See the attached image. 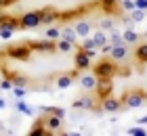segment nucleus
<instances>
[{
    "label": "nucleus",
    "mask_w": 147,
    "mask_h": 136,
    "mask_svg": "<svg viewBox=\"0 0 147 136\" xmlns=\"http://www.w3.org/2000/svg\"><path fill=\"white\" fill-rule=\"evenodd\" d=\"M120 100H122V111L124 109H137L147 100V90H143V88H130V90H126L120 96Z\"/></svg>",
    "instance_id": "f257e3e1"
},
{
    "label": "nucleus",
    "mask_w": 147,
    "mask_h": 136,
    "mask_svg": "<svg viewBox=\"0 0 147 136\" xmlns=\"http://www.w3.org/2000/svg\"><path fill=\"white\" fill-rule=\"evenodd\" d=\"M92 73L97 76V80H101V78H113L118 73V63L111 57H103V59H99L97 63L92 65Z\"/></svg>",
    "instance_id": "f03ea898"
},
{
    "label": "nucleus",
    "mask_w": 147,
    "mask_h": 136,
    "mask_svg": "<svg viewBox=\"0 0 147 136\" xmlns=\"http://www.w3.org/2000/svg\"><path fill=\"white\" fill-rule=\"evenodd\" d=\"M6 52V57H11V59H17V61H28L32 57V46L30 42H19V44H13L9 46V48H4Z\"/></svg>",
    "instance_id": "7ed1b4c3"
},
{
    "label": "nucleus",
    "mask_w": 147,
    "mask_h": 136,
    "mask_svg": "<svg viewBox=\"0 0 147 136\" xmlns=\"http://www.w3.org/2000/svg\"><path fill=\"white\" fill-rule=\"evenodd\" d=\"M42 23V13L40 11H30L19 17V29H34Z\"/></svg>",
    "instance_id": "20e7f679"
},
{
    "label": "nucleus",
    "mask_w": 147,
    "mask_h": 136,
    "mask_svg": "<svg viewBox=\"0 0 147 136\" xmlns=\"http://www.w3.org/2000/svg\"><path fill=\"white\" fill-rule=\"evenodd\" d=\"M32 50H38V52H55L57 50V40H28Z\"/></svg>",
    "instance_id": "39448f33"
},
{
    "label": "nucleus",
    "mask_w": 147,
    "mask_h": 136,
    "mask_svg": "<svg viewBox=\"0 0 147 136\" xmlns=\"http://www.w3.org/2000/svg\"><path fill=\"white\" fill-rule=\"evenodd\" d=\"M74 109H88V111H101V100L92 96H82L74 100Z\"/></svg>",
    "instance_id": "423d86ee"
},
{
    "label": "nucleus",
    "mask_w": 147,
    "mask_h": 136,
    "mask_svg": "<svg viewBox=\"0 0 147 136\" xmlns=\"http://www.w3.org/2000/svg\"><path fill=\"white\" fill-rule=\"evenodd\" d=\"M113 90V84H111V78H101L97 80V86H95V92H97V98L103 100L105 96H109Z\"/></svg>",
    "instance_id": "0eeeda50"
},
{
    "label": "nucleus",
    "mask_w": 147,
    "mask_h": 136,
    "mask_svg": "<svg viewBox=\"0 0 147 136\" xmlns=\"http://www.w3.org/2000/svg\"><path fill=\"white\" fill-rule=\"evenodd\" d=\"M44 121H46V128H49V134L63 132V119H61V115H59V113H53L51 111V115H46Z\"/></svg>",
    "instance_id": "6e6552de"
},
{
    "label": "nucleus",
    "mask_w": 147,
    "mask_h": 136,
    "mask_svg": "<svg viewBox=\"0 0 147 136\" xmlns=\"http://www.w3.org/2000/svg\"><path fill=\"white\" fill-rule=\"evenodd\" d=\"M101 111H105V113H116V111H122V100L109 94V96H105V98L101 100Z\"/></svg>",
    "instance_id": "1a4fd4ad"
},
{
    "label": "nucleus",
    "mask_w": 147,
    "mask_h": 136,
    "mask_svg": "<svg viewBox=\"0 0 147 136\" xmlns=\"http://www.w3.org/2000/svg\"><path fill=\"white\" fill-rule=\"evenodd\" d=\"M128 54H130V50H128V44H116V46H111V50H109V57L116 61V63H120V61H126L128 59Z\"/></svg>",
    "instance_id": "9d476101"
},
{
    "label": "nucleus",
    "mask_w": 147,
    "mask_h": 136,
    "mask_svg": "<svg viewBox=\"0 0 147 136\" xmlns=\"http://www.w3.org/2000/svg\"><path fill=\"white\" fill-rule=\"evenodd\" d=\"M74 65H76V69L84 71L86 67H90V57L86 54V50L80 46V48L76 50V54H74Z\"/></svg>",
    "instance_id": "9b49d317"
},
{
    "label": "nucleus",
    "mask_w": 147,
    "mask_h": 136,
    "mask_svg": "<svg viewBox=\"0 0 147 136\" xmlns=\"http://www.w3.org/2000/svg\"><path fill=\"white\" fill-rule=\"evenodd\" d=\"M80 73H82V71H80V69H76V71H67V73H61V76H57L55 78V84L59 86V88H69L71 84H74V80H76V78H80Z\"/></svg>",
    "instance_id": "f8f14e48"
},
{
    "label": "nucleus",
    "mask_w": 147,
    "mask_h": 136,
    "mask_svg": "<svg viewBox=\"0 0 147 136\" xmlns=\"http://www.w3.org/2000/svg\"><path fill=\"white\" fill-rule=\"evenodd\" d=\"M80 86L86 88V90H95L97 76H95V73H82V76H80Z\"/></svg>",
    "instance_id": "ddd939ff"
},
{
    "label": "nucleus",
    "mask_w": 147,
    "mask_h": 136,
    "mask_svg": "<svg viewBox=\"0 0 147 136\" xmlns=\"http://www.w3.org/2000/svg\"><path fill=\"white\" fill-rule=\"evenodd\" d=\"M30 134H32V136H44V134H49V128H46L44 117H38V119H36V124L32 126Z\"/></svg>",
    "instance_id": "4468645a"
},
{
    "label": "nucleus",
    "mask_w": 147,
    "mask_h": 136,
    "mask_svg": "<svg viewBox=\"0 0 147 136\" xmlns=\"http://www.w3.org/2000/svg\"><path fill=\"white\" fill-rule=\"evenodd\" d=\"M40 13H42V23H53L55 19H59V15H61V13L57 9H53V6H46V9H42Z\"/></svg>",
    "instance_id": "2eb2a0df"
},
{
    "label": "nucleus",
    "mask_w": 147,
    "mask_h": 136,
    "mask_svg": "<svg viewBox=\"0 0 147 136\" xmlns=\"http://www.w3.org/2000/svg\"><path fill=\"white\" fill-rule=\"evenodd\" d=\"M74 29H76L78 36L86 38V36H88V33L92 31V23H90V21H84V19H82V21H78L76 25H74Z\"/></svg>",
    "instance_id": "dca6fc26"
},
{
    "label": "nucleus",
    "mask_w": 147,
    "mask_h": 136,
    "mask_svg": "<svg viewBox=\"0 0 147 136\" xmlns=\"http://www.w3.org/2000/svg\"><path fill=\"white\" fill-rule=\"evenodd\" d=\"M135 59L139 61V63H147V40L141 44H137L135 48Z\"/></svg>",
    "instance_id": "f3484780"
},
{
    "label": "nucleus",
    "mask_w": 147,
    "mask_h": 136,
    "mask_svg": "<svg viewBox=\"0 0 147 136\" xmlns=\"http://www.w3.org/2000/svg\"><path fill=\"white\" fill-rule=\"evenodd\" d=\"M99 4L103 6V13H107V15H111V13H116L120 9L118 0H99Z\"/></svg>",
    "instance_id": "a211bd4d"
},
{
    "label": "nucleus",
    "mask_w": 147,
    "mask_h": 136,
    "mask_svg": "<svg viewBox=\"0 0 147 136\" xmlns=\"http://www.w3.org/2000/svg\"><path fill=\"white\" fill-rule=\"evenodd\" d=\"M122 36H124V42L126 44H139V40H141V33H137L135 29H126V31H122Z\"/></svg>",
    "instance_id": "6ab92c4d"
},
{
    "label": "nucleus",
    "mask_w": 147,
    "mask_h": 136,
    "mask_svg": "<svg viewBox=\"0 0 147 136\" xmlns=\"http://www.w3.org/2000/svg\"><path fill=\"white\" fill-rule=\"evenodd\" d=\"M92 38H95V42H97L99 48H103L105 44H109V33L103 31V29H99L97 33H92Z\"/></svg>",
    "instance_id": "aec40b11"
},
{
    "label": "nucleus",
    "mask_w": 147,
    "mask_h": 136,
    "mask_svg": "<svg viewBox=\"0 0 147 136\" xmlns=\"http://www.w3.org/2000/svg\"><path fill=\"white\" fill-rule=\"evenodd\" d=\"M44 38H49V40H59L61 38V29L59 27H46V31H44Z\"/></svg>",
    "instance_id": "412c9836"
},
{
    "label": "nucleus",
    "mask_w": 147,
    "mask_h": 136,
    "mask_svg": "<svg viewBox=\"0 0 147 136\" xmlns=\"http://www.w3.org/2000/svg\"><path fill=\"white\" fill-rule=\"evenodd\" d=\"M76 29H74V27H63L61 29V38L63 40H69V42H76Z\"/></svg>",
    "instance_id": "4be33fe9"
},
{
    "label": "nucleus",
    "mask_w": 147,
    "mask_h": 136,
    "mask_svg": "<svg viewBox=\"0 0 147 136\" xmlns=\"http://www.w3.org/2000/svg\"><path fill=\"white\" fill-rule=\"evenodd\" d=\"M71 46H74V42H69V40H63V38L57 40V50L59 52H69Z\"/></svg>",
    "instance_id": "5701e85b"
},
{
    "label": "nucleus",
    "mask_w": 147,
    "mask_h": 136,
    "mask_svg": "<svg viewBox=\"0 0 147 136\" xmlns=\"http://www.w3.org/2000/svg\"><path fill=\"white\" fill-rule=\"evenodd\" d=\"M113 19H109V17H103L101 21H99V29H103V31H111L113 29Z\"/></svg>",
    "instance_id": "b1692460"
},
{
    "label": "nucleus",
    "mask_w": 147,
    "mask_h": 136,
    "mask_svg": "<svg viewBox=\"0 0 147 136\" xmlns=\"http://www.w3.org/2000/svg\"><path fill=\"white\" fill-rule=\"evenodd\" d=\"M109 44H111V46H116V44H124V36L111 29V33H109Z\"/></svg>",
    "instance_id": "393cba45"
},
{
    "label": "nucleus",
    "mask_w": 147,
    "mask_h": 136,
    "mask_svg": "<svg viewBox=\"0 0 147 136\" xmlns=\"http://www.w3.org/2000/svg\"><path fill=\"white\" fill-rule=\"evenodd\" d=\"M120 6H122L124 11H135L137 9V4H135V0H118Z\"/></svg>",
    "instance_id": "a878e982"
},
{
    "label": "nucleus",
    "mask_w": 147,
    "mask_h": 136,
    "mask_svg": "<svg viewBox=\"0 0 147 136\" xmlns=\"http://www.w3.org/2000/svg\"><path fill=\"white\" fill-rule=\"evenodd\" d=\"M130 17H132V21H143V19H145V11L143 9H135Z\"/></svg>",
    "instance_id": "bb28decb"
},
{
    "label": "nucleus",
    "mask_w": 147,
    "mask_h": 136,
    "mask_svg": "<svg viewBox=\"0 0 147 136\" xmlns=\"http://www.w3.org/2000/svg\"><path fill=\"white\" fill-rule=\"evenodd\" d=\"M13 27H0V38H4V40H9L11 36H13Z\"/></svg>",
    "instance_id": "cd10ccee"
},
{
    "label": "nucleus",
    "mask_w": 147,
    "mask_h": 136,
    "mask_svg": "<svg viewBox=\"0 0 147 136\" xmlns=\"http://www.w3.org/2000/svg\"><path fill=\"white\" fill-rule=\"evenodd\" d=\"M128 134H132V136H145L147 132L143 130V128H130V130H128Z\"/></svg>",
    "instance_id": "c85d7f7f"
},
{
    "label": "nucleus",
    "mask_w": 147,
    "mask_h": 136,
    "mask_svg": "<svg viewBox=\"0 0 147 136\" xmlns=\"http://www.w3.org/2000/svg\"><path fill=\"white\" fill-rule=\"evenodd\" d=\"M135 4H137V9L147 11V0H135Z\"/></svg>",
    "instance_id": "c756f323"
},
{
    "label": "nucleus",
    "mask_w": 147,
    "mask_h": 136,
    "mask_svg": "<svg viewBox=\"0 0 147 136\" xmlns=\"http://www.w3.org/2000/svg\"><path fill=\"white\" fill-rule=\"evenodd\" d=\"M15 94H17V96H23V94H25V90H23V88H19V86H17V88H15Z\"/></svg>",
    "instance_id": "7c9ffc66"
},
{
    "label": "nucleus",
    "mask_w": 147,
    "mask_h": 136,
    "mask_svg": "<svg viewBox=\"0 0 147 136\" xmlns=\"http://www.w3.org/2000/svg\"><path fill=\"white\" fill-rule=\"evenodd\" d=\"M141 36H143V38H145V40H147V29H145V31H143V33H141Z\"/></svg>",
    "instance_id": "2f4dec72"
},
{
    "label": "nucleus",
    "mask_w": 147,
    "mask_h": 136,
    "mask_svg": "<svg viewBox=\"0 0 147 136\" xmlns=\"http://www.w3.org/2000/svg\"><path fill=\"white\" fill-rule=\"evenodd\" d=\"M0 9H4V0H0Z\"/></svg>",
    "instance_id": "473e14b6"
},
{
    "label": "nucleus",
    "mask_w": 147,
    "mask_h": 136,
    "mask_svg": "<svg viewBox=\"0 0 147 136\" xmlns=\"http://www.w3.org/2000/svg\"><path fill=\"white\" fill-rule=\"evenodd\" d=\"M145 121H147V117H143V119H141V124H145Z\"/></svg>",
    "instance_id": "72a5a7b5"
},
{
    "label": "nucleus",
    "mask_w": 147,
    "mask_h": 136,
    "mask_svg": "<svg viewBox=\"0 0 147 136\" xmlns=\"http://www.w3.org/2000/svg\"><path fill=\"white\" fill-rule=\"evenodd\" d=\"M0 107H4V100H0Z\"/></svg>",
    "instance_id": "f704fd0d"
}]
</instances>
